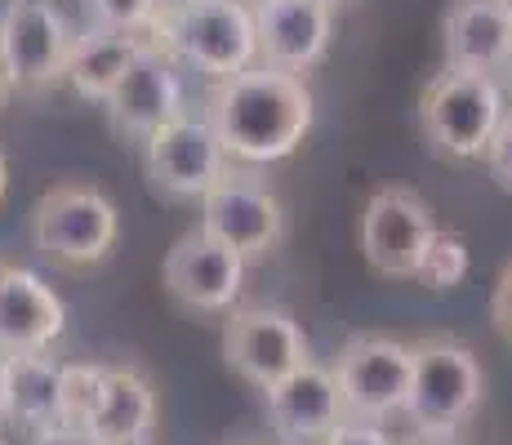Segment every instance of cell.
I'll list each match as a JSON object with an SVG mask.
<instances>
[{
  "label": "cell",
  "instance_id": "6da1fadb",
  "mask_svg": "<svg viewBox=\"0 0 512 445\" xmlns=\"http://www.w3.org/2000/svg\"><path fill=\"white\" fill-rule=\"evenodd\" d=\"M219 130L232 161L277 165L303 147L317 121V98L303 76L254 63L250 72L219 81L205 112Z\"/></svg>",
  "mask_w": 512,
  "mask_h": 445
},
{
  "label": "cell",
  "instance_id": "7a4b0ae2",
  "mask_svg": "<svg viewBox=\"0 0 512 445\" xmlns=\"http://www.w3.org/2000/svg\"><path fill=\"white\" fill-rule=\"evenodd\" d=\"M165 54L201 72L205 81H232L259 63V23L245 0H187L161 14Z\"/></svg>",
  "mask_w": 512,
  "mask_h": 445
},
{
  "label": "cell",
  "instance_id": "3957f363",
  "mask_svg": "<svg viewBox=\"0 0 512 445\" xmlns=\"http://www.w3.org/2000/svg\"><path fill=\"white\" fill-rule=\"evenodd\" d=\"M508 121L504 89L490 72H446L419 98V130L437 156L450 161H486L490 138Z\"/></svg>",
  "mask_w": 512,
  "mask_h": 445
},
{
  "label": "cell",
  "instance_id": "277c9868",
  "mask_svg": "<svg viewBox=\"0 0 512 445\" xmlns=\"http://www.w3.org/2000/svg\"><path fill=\"white\" fill-rule=\"evenodd\" d=\"M486 397V374L468 343L459 339H419L415 379H410L406 419L419 437H455Z\"/></svg>",
  "mask_w": 512,
  "mask_h": 445
},
{
  "label": "cell",
  "instance_id": "5b68a950",
  "mask_svg": "<svg viewBox=\"0 0 512 445\" xmlns=\"http://www.w3.org/2000/svg\"><path fill=\"white\" fill-rule=\"evenodd\" d=\"M116 232H121V214H116L112 196L85 183H63L45 192L32 210V245L45 263L81 272L112 254Z\"/></svg>",
  "mask_w": 512,
  "mask_h": 445
},
{
  "label": "cell",
  "instance_id": "8992f818",
  "mask_svg": "<svg viewBox=\"0 0 512 445\" xmlns=\"http://www.w3.org/2000/svg\"><path fill=\"white\" fill-rule=\"evenodd\" d=\"M334 379L343 392L348 419L388 423L406 410L410 379H415V343L388 339V334H357L339 348Z\"/></svg>",
  "mask_w": 512,
  "mask_h": 445
},
{
  "label": "cell",
  "instance_id": "52a82bcc",
  "mask_svg": "<svg viewBox=\"0 0 512 445\" xmlns=\"http://www.w3.org/2000/svg\"><path fill=\"white\" fill-rule=\"evenodd\" d=\"M228 147L210 116H174L143 143V170L156 192L174 201H201L219 178H228Z\"/></svg>",
  "mask_w": 512,
  "mask_h": 445
},
{
  "label": "cell",
  "instance_id": "ba28073f",
  "mask_svg": "<svg viewBox=\"0 0 512 445\" xmlns=\"http://www.w3.org/2000/svg\"><path fill=\"white\" fill-rule=\"evenodd\" d=\"M223 356H228L232 370L259 392L277 388L299 365L312 361L303 325L285 308H268V303L232 312L228 330H223Z\"/></svg>",
  "mask_w": 512,
  "mask_h": 445
},
{
  "label": "cell",
  "instance_id": "9c48e42d",
  "mask_svg": "<svg viewBox=\"0 0 512 445\" xmlns=\"http://www.w3.org/2000/svg\"><path fill=\"white\" fill-rule=\"evenodd\" d=\"M441 227L432 219V205L410 187H383L366 201L361 214V250L366 263L388 281H415L423 250Z\"/></svg>",
  "mask_w": 512,
  "mask_h": 445
},
{
  "label": "cell",
  "instance_id": "30bf717a",
  "mask_svg": "<svg viewBox=\"0 0 512 445\" xmlns=\"http://www.w3.org/2000/svg\"><path fill=\"white\" fill-rule=\"evenodd\" d=\"M76 36L54 0H9L0 9V58L18 89H45L63 81Z\"/></svg>",
  "mask_w": 512,
  "mask_h": 445
},
{
  "label": "cell",
  "instance_id": "8fae6325",
  "mask_svg": "<svg viewBox=\"0 0 512 445\" xmlns=\"http://www.w3.org/2000/svg\"><path fill=\"white\" fill-rule=\"evenodd\" d=\"M165 294H170L179 308L201 312V316H219L232 312V303L245 290V259L228 245H219L210 232L192 227L174 241V250L165 254L161 267Z\"/></svg>",
  "mask_w": 512,
  "mask_h": 445
},
{
  "label": "cell",
  "instance_id": "7c38bea8",
  "mask_svg": "<svg viewBox=\"0 0 512 445\" xmlns=\"http://www.w3.org/2000/svg\"><path fill=\"white\" fill-rule=\"evenodd\" d=\"M201 232L236 250L245 263L268 259L285 236V210L263 183L228 174L201 196Z\"/></svg>",
  "mask_w": 512,
  "mask_h": 445
},
{
  "label": "cell",
  "instance_id": "4fadbf2b",
  "mask_svg": "<svg viewBox=\"0 0 512 445\" xmlns=\"http://www.w3.org/2000/svg\"><path fill=\"white\" fill-rule=\"evenodd\" d=\"M107 116L112 130L130 143H147L161 125H170L174 116H183V81L174 72V58L161 45H143V54L130 63V72L121 76V85L107 98Z\"/></svg>",
  "mask_w": 512,
  "mask_h": 445
},
{
  "label": "cell",
  "instance_id": "5bb4252c",
  "mask_svg": "<svg viewBox=\"0 0 512 445\" xmlns=\"http://www.w3.org/2000/svg\"><path fill=\"white\" fill-rule=\"evenodd\" d=\"M263 397H268V423L277 428V437L285 445H321L348 419L339 379H334V370L317 361L299 365L290 379H281Z\"/></svg>",
  "mask_w": 512,
  "mask_h": 445
},
{
  "label": "cell",
  "instance_id": "9a60e30c",
  "mask_svg": "<svg viewBox=\"0 0 512 445\" xmlns=\"http://www.w3.org/2000/svg\"><path fill=\"white\" fill-rule=\"evenodd\" d=\"M259 23V58L281 72H312L326 58L334 36V9L321 0H263L254 9Z\"/></svg>",
  "mask_w": 512,
  "mask_h": 445
},
{
  "label": "cell",
  "instance_id": "2e32d148",
  "mask_svg": "<svg viewBox=\"0 0 512 445\" xmlns=\"http://www.w3.org/2000/svg\"><path fill=\"white\" fill-rule=\"evenodd\" d=\"M67 330V308L32 267L0 272V356L49 352Z\"/></svg>",
  "mask_w": 512,
  "mask_h": 445
},
{
  "label": "cell",
  "instance_id": "e0dca14e",
  "mask_svg": "<svg viewBox=\"0 0 512 445\" xmlns=\"http://www.w3.org/2000/svg\"><path fill=\"white\" fill-rule=\"evenodd\" d=\"M446 67L455 72H499L512 63V23L499 0H455L441 23Z\"/></svg>",
  "mask_w": 512,
  "mask_h": 445
},
{
  "label": "cell",
  "instance_id": "ac0fdd59",
  "mask_svg": "<svg viewBox=\"0 0 512 445\" xmlns=\"http://www.w3.org/2000/svg\"><path fill=\"white\" fill-rule=\"evenodd\" d=\"M143 36L134 32H112V27H90L85 36H76L72 54H67L63 81L76 98L85 103H107L112 89L121 85V76L130 72V63L143 54Z\"/></svg>",
  "mask_w": 512,
  "mask_h": 445
},
{
  "label": "cell",
  "instance_id": "d6986e66",
  "mask_svg": "<svg viewBox=\"0 0 512 445\" xmlns=\"http://www.w3.org/2000/svg\"><path fill=\"white\" fill-rule=\"evenodd\" d=\"M94 437L103 445H152L156 432V388L134 365H107V392L98 405Z\"/></svg>",
  "mask_w": 512,
  "mask_h": 445
},
{
  "label": "cell",
  "instance_id": "ffe728a7",
  "mask_svg": "<svg viewBox=\"0 0 512 445\" xmlns=\"http://www.w3.org/2000/svg\"><path fill=\"white\" fill-rule=\"evenodd\" d=\"M5 365V397L9 423H23L32 432L58 428V392H63V365L45 352L0 356Z\"/></svg>",
  "mask_w": 512,
  "mask_h": 445
},
{
  "label": "cell",
  "instance_id": "44dd1931",
  "mask_svg": "<svg viewBox=\"0 0 512 445\" xmlns=\"http://www.w3.org/2000/svg\"><path fill=\"white\" fill-rule=\"evenodd\" d=\"M107 392V365H90L76 361L63 365V392H58V423L63 428H94L98 405H103Z\"/></svg>",
  "mask_w": 512,
  "mask_h": 445
},
{
  "label": "cell",
  "instance_id": "7402d4cb",
  "mask_svg": "<svg viewBox=\"0 0 512 445\" xmlns=\"http://www.w3.org/2000/svg\"><path fill=\"white\" fill-rule=\"evenodd\" d=\"M468 267H472V259H468L464 236L437 232L432 245L423 250V259H419L415 285H423V290H432V294H446V290H455V285H464Z\"/></svg>",
  "mask_w": 512,
  "mask_h": 445
},
{
  "label": "cell",
  "instance_id": "603a6c76",
  "mask_svg": "<svg viewBox=\"0 0 512 445\" xmlns=\"http://www.w3.org/2000/svg\"><path fill=\"white\" fill-rule=\"evenodd\" d=\"M85 9L94 14V27H112V32H152L161 27L165 0H85Z\"/></svg>",
  "mask_w": 512,
  "mask_h": 445
},
{
  "label": "cell",
  "instance_id": "cb8c5ba5",
  "mask_svg": "<svg viewBox=\"0 0 512 445\" xmlns=\"http://www.w3.org/2000/svg\"><path fill=\"white\" fill-rule=\"evenodd\" d=\"M486 165H490V174H495V183L512 192V116H508L504 125H499V134L490 138V147H486Z\"/></svg>",
  "mask_w": 512,
  "mask_h": 445
},
{
  "label": "cell",
  "instance_id": "d4e9b609",
  "mask_svg": "<svg viewBox=\"0 0 512 445\" xmlns=\"http://www.w3.org/2000/svg\"><path fill=\"white\" fill-rule=\"evenodd\" d=\"M321 445H392L383 423H361V419H343Z\"/></svg>",
  "mask_w": 512,
  "mask_h": 445
},
{
  "label": "cell",
  "instance_id": "484cf974",
  "mask_svg": "<svg viewBox=\"0 0 512 445\" xmlns=\"http://www.w3.org/2000/svg\"><path fill=\"white\" fill-rule=\"evenodd\" d=\"M490 316H495V330L504 334V339H512V267L499 276L495 299H490Z\"/></svg>",
  "mask_w": 512,
  "mask_h": 445
},
{
  "label": "cell",
  "instance_id": "4316f807",
  "mask_svg": "<svg viewBox=\"0 0 512 445\" xmlns=\"http://www.w3.org/2000/svg\"><path fill=\"white\" fill-rule=\"evenodd\" d=\"M36 445H103L94 437V432H85V428H45V432H36Z\"/></svg>",
  "mask_w": 512,
  "mask_h": 445
},
{
  "label": "cell",
  "instance_id": "83f0119b",
  "mask_svg": "<svg viewBox=\"0 0 512 445\" xmlns=\"http://www.w3.org/2000/svg\"><path fill=\"white\" fill-rule=\"evenodd\" d=\"M406 445H459V441L455 437H419V432H415Z\"/></svg>",
  "mask_w": 512,
  "mask_h": 445
},
{
  "label": "cell",
  "instance_id": "f1b7e54d",
  "mask_svg": "<svg viewBox=\"0 0 512 445\" xmlns=\"http://www.w3.org/2000/svg\"><path fill=\"white\" fill-rule=\"evenodd\" d=\"M0 423H9V397H5V365H0Z\"/></svg>",
  "mask_w": 512,
  "mask_h": 445
},
{
  "label": "cell",
  "instance_id": "f546056e",
  "mask_svg": "<svg viewBox=\"0 0 512 445\" xmlns=\"http://www.w3.org/2000/svg\"><path fill=\"white\" fill-rule=\"evenodd\" d=\"M9 192V165H5V152H0V201H5Z\"/></svg>",
  "mask_w": 512,
  "mask_h": 445
},
{
  "label": "cell",
  "instance_id": "4dcf8cb0",
  "mask_svg": "<svg viewBox=\"0 0 512 445\" xmlns=\"http://www.w3.org/2000/svg\"><path fill=\"white\" fill-rule=\"evenodd\" d=\"M9 89H14V81H9V67H5V58H0V98H5Z\"/></svg>",
  "mask_w": 512,
  "mask_h": 445
},
{
  "label": "cell",
  "instance_id": "1f68e13d",
  "mask_svg": "<svg viewBox=\"0 0 512 445\" xmlns=\"http://www.w3.org/2000/svg\"><path fill=\"white\" fill-rule=\"evenodd\" d=\"M236 445H285V441H236Z\"/></svg>",
  "mask_w": 512,
  "mask_h": 445
},
{
  "label": "cell",
  "instance_id": "d6a6232c",
  "mask_svg": "<svg viewBox=\"0 0 512 445\" xmlns=\"http://www.w3.org/2000/svg\"><path fill=\"white\" fill-rule=\"evenodd\" d=\"M499 5H504V14H508V23H512V0H499Z\"/></svg>",
  "mask_w": 512,
  "mask_h": 445
},
{
  "label": "cell",
  "instance_id": "836d02e7",
  "mask_svg": "<svg viewBox=\"0 0 512 445\" xmlns=\"http://www.w3.org/2000/svg\"><path fill=\"white\" fill-rule=\"evenodd\" d=\"M321 5H330V9H339V5H348V0H321Z\"/></svg>",
  "mask_w": 512,
  "mask_h": 445
},
{
  "label": "cell",
  "instance_id": "e575fe53",
  "mask_svg": "<svg viewBox=\"0 0 512 445\" xmlns=\"http://www.w3.org/2000/svg\"><path fill=\"white\" fill-rule=\"evenodd\" d=\"M165 5H187V0H165Z\"/></svg>",
  "mask_w": 512,
  "mask_h": 445
},
{
  "label": "cell",
  "instance_id": "d590c367",
  "mask_svg": "<svg viewBox=\"0 0 512 445\" xmlns=\"http://www.w3.org/2000/svg\"><path fill=\"white\" fill-rule=\"evenodd\" d=\"M245 5H263V0H245Z\"/></svg>",
  "mask_w": 512,
  "mask_h": 445
},
{
  "label": "cell",
  "instance_id": "8d00e7d4",
  "mask_svg": "<svg viewBox=\"0 0 512 445\" xmlns=\"http://www.w3.org/2000/svg\"><path fill=\"white\" fill-rule=\"evenodd\" d=\"M0 272H5V259H0Z\"/></svg>",
  "mask_w": 512,
  "mask_h": 445
},
{
  "label": "cell",
  "instance_id": "74e56055",
  "mask_svg": "<svg viewBox=\"0 0 512 445\" xmlns=\"http://www.w3.org/2000/svg\"><path fill=\"white\" fill-rule=\"evenodd\" d=\"M0 445H5V441H0Z\"/></svg>",
  "mask_w": 512,
  "mask_h": 445
}]
</instances>
